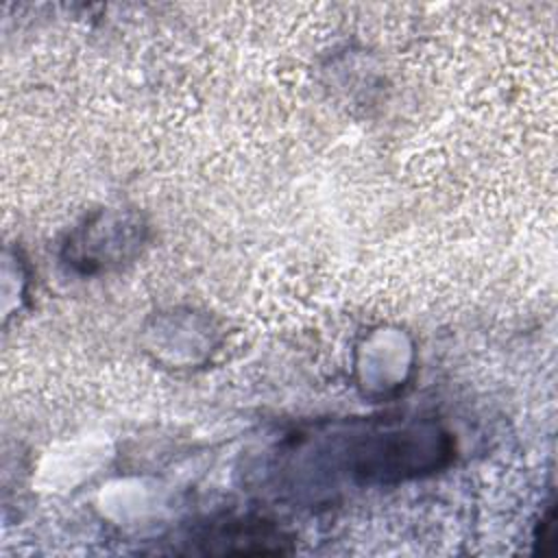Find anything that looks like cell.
<instances>
[{"mask_svg":"<svg viewBox=\"0 0 558 558\" xmlns=\"http://www.w3.org/2000/svg\"><path fill=\"white\" fill-rule=\"evenodd\" d=\"M333 473L360 484H386L436 469L449 456L447 436L427 423H366L329 436Z\"/></svg>","mask_w":558,"mask_h":558,"instance_id":"6da1fadb","label":"cell"},{"mask_svg":"<svg viewBox=\"0 0 558 558\" xmlns=\"http://www.w3.org/2000/svg\"><path fill=\"white\" fill-rule=\"evenodd\" d=\"M187 554H283L288 536L264 519H222L198 525L183 541Z\"/></svg>","mask_w":558,"mask_h":558,"instance_id":"7a4b0ae2","label":"cell"}]
</instances>
